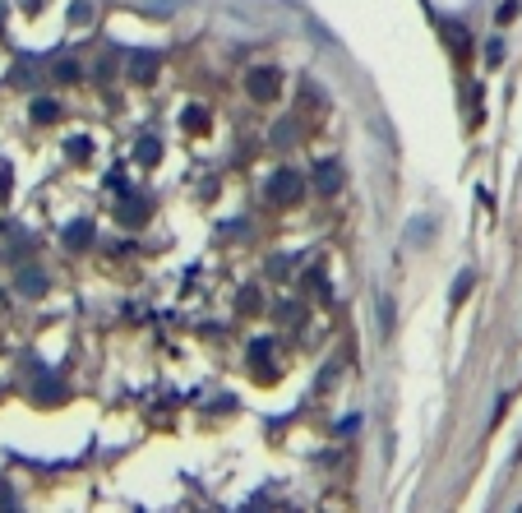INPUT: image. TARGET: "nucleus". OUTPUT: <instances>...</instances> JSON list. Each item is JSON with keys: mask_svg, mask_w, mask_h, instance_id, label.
I'll return each mask as SVG.
<instances>
[{"mask_svg": "<svg viewBox=\"0 0 522 513\" xmlns=\"http://www.w3.org/2000/svg\"><path fill=\"white\" fill-rule=\"evenodd\" d=\"M268 190H273V199H292L296 190H301V176H296V171H277Z\"/></svg>", "mask_w": 522, "mask_h": 513, "instance_id": "f257e3e1", "label": "nucleus"}, {"mask_svg": "<svg viewBox=\"0 0 522 513\" xmlns=\"http://www.w3.org/2000/svg\"><path fill=\"white\" fill-rule=\"evenodd\" d=\"M250 93L254 97H273L277 88H273V70H254V74H250Z\"/></svg>", "mask_w": 522, "mask_h": 513, "instance_id": "f03ea898", "label": "nucleus"}, {"mask_svg": "<svg viewBox=\"0 0 522 513\" xmlns=\"http://www.w3.org/2000/svg\"><path fill=\"white\" fill-rule=\"evenodd\" d=\"M134 74H153V56H139V61H134Z\"/></svg>", "mask_w": 522, "mask_h": 513, "instance_id": "7ed1b4c3", "label": "nucleus"}]
</instances>
